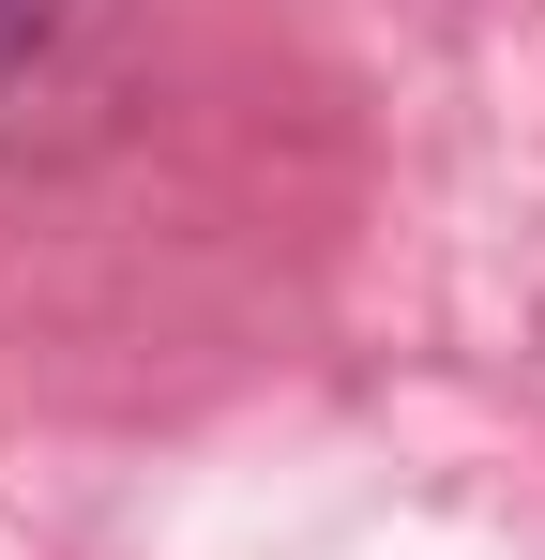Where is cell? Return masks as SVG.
Returning <instances> with one entry per match:
<instances>
[{"label":"cell","instance_id":"1","mask_svg":"<svg viewBox=\"0 0 545 560\" xmlns=\"http://www.w3.org/2000/svg\"><path fill=\"white\" fill-rule=\"evenodd\" d=\"M61 31H77V0H0V106L61 61Z\"/></svg>","mask_w":545,"mask_h":560}]
</instances>
